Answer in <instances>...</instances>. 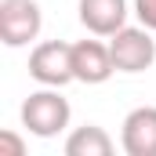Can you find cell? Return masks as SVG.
<instances>
[{
    "mask_svg": "<svg viewBox=\"0 0 156 156\" xmlns=\"http://www.w3.org/2000/svg\"><path fill=\"white\" fill-rule=\"evenodd\" d=\"M109 51L120 73H145L156 62V40L149 37L145 26H123L120 33H113Z\"/></svg>",
    "mask_w": 156,
    "mask_h": 156,
    "instance_id": "3",
    "label": "cell"
},
{
    "mask_svg": "<svg viewBox=\"0 0 156 156\" xmlns=\"http://www.w3.org/2000/svg\"><path fill=\"white\" fill-rule=\"evenodd\" d=\"M22 127L37 138H55L69 127V102L58 94V87L33 91L22 102Z\"/></svg>",
    "mask_w": 156,
    "mask_h": 156,
    "instance_id": "1",
    "label": "cell"
},
{
    "mask_svg": "<svg viewBox=\"0 0 156 156\" xmlns=\"http://www.w3.org/2000/svg\"><path fill=\"white\" fill-rule=\"evenodd\" d=\"M134 15L142 18L145 29H153V33H156V0H134Z\"/></svg>",
    "mask_w": 156,
    "mask_h": 156,
    "instance_id": "9",
    "label": "cell"
},
{
    "mask_svg": "<svg viewBox=\"0 0 156 156\" xmlns=\"http://www.w3.org/2000/svg\"><path fill=\"white\" fill-rule=\"evenodd\" d=\"M120 145L127 156H156V105H142L127 113Z\"/></svg>",
    "mask_w": 156,
    "mask_h": 156,
    "instance_id": "6",
    "label": "cell"
},
{
    "mask_svg": "<svg viewBox=\"0 0 156 156\" xmlns=\"http://www.w3.org/2000/svg\"><path fill=\"white\" fill-rule=\"evenodd\" d=\"M29 76L44 87H66L73 76V44L66 40H44L29 55Z\"/></svg>",
    "mask_w": 156,
    "mask_h": 156,
    "instance_id": "2",
    "label": "cell"
},
{
    "mask_svg": "<svg viewBox=\"0 0 156 156\" xmlns=\"http://www.w3.org/2000/svg\"><path fill=\"white\" fill-rule=\"evenodd\" d=\"M116 73L113 51L102 40H76L73 44V76L80 83H105Z\"/></svg>",
    "mask_w": 156,
    "mask_h": 156,
    "instance_id": "5",
    "label": "cell"
},
{
    "mask_svg": "<svg viewBox=\"0 0 156 156\" xmlns=\"http://www.w3.org/2000/svg\"><path fill=\"white\" fill-rule=\"evenodd\" d=\"M0 153L22 156V153H26V142H22V138H15L11 131H0Z\"/></svg>",
    "mask_w": 156,
    "mask_h": 156,
    "instance_id": "10",
    "label": "cell"
},
{
    "mask_svg": "<svg viewBox=\"0 0 156 156\" xmlns=\"http://www.w3.org/2000/svg\"><path fill=\"white\" fill-rule=\"evenodd\" d=\"M44 15L37 0H0V40L7 47H26L40 37Z\"/></svg>",
    "mask_w": 156,
    "mask_h": 156,
    "instance_id": "4",
    "label": "cell"
},
{
    "mask_svg": "<svg viewBox=\"0 0 156 156\" xmlns=\"http://www.w3.org/2000/svg\"><path fill=\"white\" fill-rule=\"evenodd\" d=\"M109 153H113V138L98 123H83L66 138V156H109Z\"/></svg>",
    "mask_w": 156,
    "mask_h": 156,
    "instance_id": "8",
    "label": "cell"
},
{
    "mask_svg": "<svg viewBox=\"0 0 156 156\" xmlns=\"http://www.w3.org/2000/svg\"><path fill=\"white\" fill-rule=\"evenodd\" d=\"M80 22L94 37H113L127 26V0H80Z\"/></svg>",
    "mask_w": 156,
    "mask_h": 156,
    "instance_id": "7",
    "label": "cell"
}]
</instances>
